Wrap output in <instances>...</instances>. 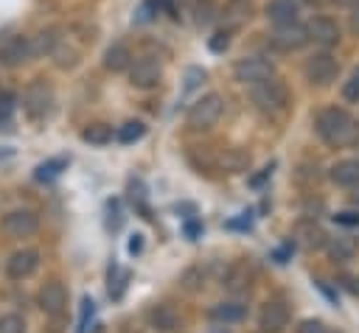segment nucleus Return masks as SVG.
Here are the masks:
<instances>
[{
	"mask_svg": "<svg viewBox=\"0 0 359 333\" xmlns=\"http://www.w3.org/2000/svg\"><path fill=\"white\" fill-rule=\"evenodd\" d=\"M317 132L331 146H356L359 143V120H353L345 109L328 106L317 115Z\"/></svg>",
	"mask_w": 359,
	"mask_h": 333,
	"instance_id": "nucleus-1",
	"label": "nucleus"
},
{
	"mask_svg": "<svg viewBox=\"0 0 359 333\" xmlns=\"http://www.w3.org/2000/svg\"><path fill=\"white\" fill-rule=\"evenodd\" d=\"M252 104L261 112H269V115L283 112L286 104H289V90H286V84L280 78L272 76V78H266L261 84H252Z\"/></svg>",
	"mask_w": 359,
	"mask_h": 333,
	"instance_id": "nucleus-2",
	"label": "nucleus"
},
{
	"mask_svg": "<svg viewBox=\"0 0 359 333\" xmlns=\"http://www.w3.org/2000/svg\"><path fill=\"white\" fill-rule=\"evenodd\" d=\"M222 112H224L222 95L208 92V95H202V98L188 109V126H194V129H210V126L222 118Z\"/></svg>",
	"mask_w": 359,
	"mask_h": 333,
	"instance_id": "nucleus-3",
	"label": "nucleus"
},
{
	"mask_svg": "<svg viewBox=\"0 0 359 333\" xmlns=\"http://www.w3.org/2000/svg\"><path fill=\"white\" fill-rule=\"evenodd\" d=\"M22 106H25L28 118H34V120L48 118L53 109V90L45 81H31L25 95H22Z\"/></svg>",
	"mask_w": 359,
	"mask_h": 333,
	"instance_id": "nucleus-4",
	"label": "nucleus"
},
{
	"mask_svg": "<svg viewBox=\"0 0 359 333\" xmlns=\"http://www.w3.org/2000/svg\"><path fill=\"white\" fill-rule=\"evenodd\" d=\"M272 62L264 59V56H247V59H238L236 67H233V76L241 81V84H261L266 78H272Z\"/></svg>",
	"mask_w": 359,
	"mask_h": 333,
	"instance_id": "nucleus-5",
	"label": "nucleus"
},
{
	"mask_svg": "<svg viewBox=\"0 0 359 333\" xmlns=\"http://www.w3.org/2000/svg\"><path fill=\"white\" fill-rule=\"evenodd\" d=\"M303 73H306V78H309L311 84H331V81L337 78V73H339V62H337L331 53H314V56L306 62Z\"/></svg>",
	"mask_w": 359,
	"mask_h": 333,
	"instance_id": "nucleus-6",
	"label": "nucleus"
},
{
	"mask_svg": "<svg viewBox=\"0 0 359 333\" xmlns=\"http://www.w3.org/2000/svg\"><path fill=\"white\" fill-rule=\"evenodd\" d=\"M160 76H163V67H160V62L151 59V56H143V59H137L135 64H129V84L137 87V90L154 87V84L160 81Z\"/></svg>",
	"mask_w": 359,
	"mask_h": 333,
	"instance_id": "nucleus-7",
	"label": "nucleus"
},
{
	"mask_svg": "<svg viewBox=\"0 0 359 333\" xmlns=\"http://www.w3.org/2000/svg\"><path fill=\"white\" fill-rule=\"evenodd\" d=\"M39 229V215L34 210H11L3 218V232L11 238H28Z\"/></svg>",
	"mask_w": 359,
	"mask_h": 333,
	"instance_id": "nucleus-8",
	"label": "nucleus"
},
{
	"mask_svg": "<svg viewBox=\"0 0 359 333\" xmlns=\"http://www.w3.org/2000/svg\"><path fill=\"white\" fill-rule=\"evenodd\" d=\"M34 56V48L25 36H6L0 42V64L3 67H20Z\"/></svg>",
	"mask_w": 359,
	"mask_h": 333,
	"instance_id": "nucleus-9",
	"label": "nucleus"
},
{
	"mask_svg": "<svg viewBox=\"0 0 359 333\" xmlns=\"http://www.w3.org/2000/svg\"><path fill=\"white\" fill-rule=\"evenodd\" d=\"M306 42H309V28L300 25V22H283V25H278L275 34H272V45H275L278 50H297V48H303Z\"/></svg>",
	"mask_w": 359,
	"mask_h": 333,
	"instance_id": "nucleus-10",
	"label": "nucleus"
},
{
	"mask_svg": "<svg viewBox=\"0 0 359 333\" xmlns=\"http://www.w3.org/2000/svg\"><path fill=\"white\" fill-rule=\"evenodd\" d=\"M36 266H39V252L36 249H20L6 260V274L11 280H25L36 271Z\"/></svg>",
	"mask_w": 359,
	"mask_h": 333,
	"instance_id": "nucleus-11",
	"label": "nucleus"
},
{
	"mask_svg": "<svg viewBox=\"0 0 359 333\" xmlns=\"http://www.w3.org/2000/svg\"><path fill=\"white\" fill-rule=\"evenodd\" d=\"M39 308L45 311V313H50V316H59V313H65V308H67V288L62 285V283H56V280H50V283H45L42 288H39Z\"/></svg>",
	"mask_w": 359,
	"mask_h": 333,
	"instance_id": "nucleus-12",
	"label": "nucleus"
},
{
	"mask_svg": "<svg viewBox=\"0 0 359 333\" xmlns=\"http://www.w3.org/2000/svg\"><path fill=\"white\" fill-rule=\"evenodd\" d=\"M289 325V308L283 302H266L258 313V327L264 333H280Z\"/></svg>",
	"mask_w": 359,
	"mask_h": 333,
	"instance_id": "nucleus-13",
	"label": "nucleus"
},
{
	"mask_svg": "<svg viewBox=\"0 0 359 333\" xmlns=\"http://www.w3.org/2000/svg\"><path fill=\"white\" fill-rule=\"evenodd\" d=\"M306 28H309V39H314L323 48H331V45L339 42V25L328 17H314Z\"/></svg>",
	"mask_w": 359,
	"mask_h": 333,
	"instance_id": "nucleus-14",
	"label": "nucleus"
},
{
	"mask_svg": "<svg viewBox=\"0 0 359 333\" xmlns=\"http://www.w3.org/2000/svg\"><path fill=\"white\" fill-rule=\"evenodd\" d=\"M294 238H297L306 249H325V243H328L325 229H323V227H317L311 218H306V221H300V224H297Z\"/></svg>",
	"mask_w": 359,
	"mask_h": 333,
	"instance_id": "nucleus-15",
	"label": "nucleus"
},
{
	"mask_svg": "<svg viewBox=\"0 0 359 333\" xmlns=\"http://www.w3.org/2000/svg\"><path fill=\"white\" fill-rule=\"evenodd\" d=\"M297 11H300V0H269V3H266V17H269L275 25L294 22Z\"/></svg>",
	"mask_w": 359,
	"mask_h": 333,
	"instance_id": "nucleus-16",
	"label": "nucleus"
},
{
	"mask_svg": "<svg viewBox=\"0 0 359 333\" xmlns=\"http://www.w3.org/2000/svg\"><path fill=\"white\" fill-rule=\"evenodd\" d=\"M325 249H328L331 260L345 263V260H351V257L359 252V243H356V238H351V235H337V238H328Z\"/></svg>",
	"mask_w": 359,
	"mask_h": 333,
	"instance_id": "nucleus-17",
	"label": "nucleus"
},
{
	"mask_svg": "<svg viewBox=\"0 0 359 333\" xmlns=\"http://www.w3.org/2000/svg\"><path fill=\"white\" fill-rule=\"evenodd\" d=\"M149 322H151V327L160 330V333H171V330L180 327V316H177V311H174L171 305H154V308L149 311Z\"/></svg>",
	"mask_w": 359,
	"mask_h": 333,
	"instance_id": "nucleus-18",
	"label": "nucleus"
},
{
	"mask_svg": "<svg viewBox=\"0 0 359 333\" xmlns=\"http://www.w3.org/2000/svg\"><path fill=\"white\" fill-rule=\"evenodd\" d=\"M331 179L342 187H353L359 182V160H339L331 165Z\"/></svg>",
	"mask_w": 359,
	"mask_h": 333,
	"instance_id": "nucleus-19",
	"label": "nucleus"
},
{
	"mask_svg": "<svg viewBox=\"0 0 359 333\" xmlns=\"http://www.w3.org/2000/svg\"><path fill=\"white\" fill-rule=\"evenodd\" d=\"M129 64H132V50H129L123 42H115V45L107 48V53H104V67H107V70L121 73V70H126Z\"/></svg>",
	"mask_w": 359,
	"mask_h": 333,
	"instance_id": "nucleus-20",
	"label": "nucleus"
},
{
	"mask_svg": "<svg viewBox=\"0 0 359 333\" xmlns=\"http://www.w3.org/2000/svg\"><path fill=\"white\" fill-rule=\"evenodd\" d=\"M247 316V308L241 305V302H219V305H213L210 308V319H216V322H241Z\"/></svg>",
	"mask_w": 359,
	"mask_h": 333,
	"instance_id": "nucleus-21",
	"label": "nucleus"
},
{
	"mask_svg": "<svg viewBox=\"0 0 359 333\" xmlns=\"http://www.w3.org/2000/svg\"><path fill=\"white\" fill-rule=\"evenodd\" d=\"M224 288L227 291H247L250 288V271H247V266H233V269H227V274H224Z\"/></svg>",
	"mask_w": 359,
	"mask_h": 333,
	"instance_id": "nucleus-22",
	"label": "nucleus"
},
{
	"mask_svg": "<svg viewBox=\"0 0 359 333\" xmlns=\"http://www.w3.org/2000/svg\"><path fill=\"white\" fill-rule=\"evenodd\" d=\"M81 140L90 143V146H107L112 140V129L107 123H90L84 132H81Z\"/></svg>",
	"mask_w": 359,
	"mask_h": 333,
	"instance_id": "nucleus-23",
	"label": "nucleus"
},
{
	"mask_svg": "<svg viewBox=\"0 0 359 333\" xmlns=\"http://www.w3.org/2000/svg\"><path fill=\"white\" fill-rule=\"evenodd\" d=\"M65 168H67V157H53V160L36 165V173H34V176H36L39 182H50V179H56Z\"/></svg>",
	"mask_w": 359,
	"mask_h": 333,
	"instance_id": "nucleus-24",
	"label": "nucleus"
},
{
	"mask_svg": "<svg viewBox=\"0 0 359 333\" xmlns=\"http://www.w3.org/2000/svg\"><path fill=\"white\" fill-rule=\"evenodd\" d=\"M59 31L56 28H48V31H39L36 34V39L31 42V48H34V53H50L59 42H62V36H56Z\"/></svg>",
	"mask_w": 359,
	"mask_h": 333,
	"instance_id": "nucleus-25",
	"label": "nucleus"
},
{
	"mask_svg": "<svg viewBox=\"0 0 359 333\" xmlns=\"http://www.w3.org/2000/svg\"><path fill=\"white\" fill-rule=\"evenodd\" d=\"M50 56H53V62H56V67H73L76 62H79V53L73 50V48H67L65 42H59L53 50H50Z\"/></svg>",
	"mask_w": 359,
	"mask_h": 333,
	"instance_id": "nucleus-26",
	"label": "nucleus"
},
{
	"mask_svg": "<svg viewBox=\"0 0 359 333\" xmlns=\"http://www.w3.org/2000/svg\"><path fill=\"white\" fill-rule=\"evenodd\" d=\"M182 288L185 291H191V294H196V291H202V285H205V271H202V266H191L185 274H182Z\"/></svg>",
	"mask_w": 359,
	"mask_h": 333,
	"instance_id": "nucleus-27",
	"label": "nucleus"
},
{
	"mask_svg": "<svg viewBox=\"0 0 359 333\" xmlns=\"http://www.w3.org/2000/svg\"><path fill=\"white\" fill-rule=\"evenodd\" d=\"M143 134H146V126H143L140 120H129V123H123V126L118 129V140L126 143V146L135 143V140H140Z\"/></svg>",
	"mask_w": 359,
	"mask_h": 333,
	"instance_id": "nucleus-28",
	"label": "nucleus"
},
{
	"mask_svg": "<svg viewBox=\"0 0 359 333\" xmlns=\"http://www.w3.org/2000/svg\"><path fill=\"white\" fill-rule=\"evenodd\" d=\"M194 14H196V22H199V25H210V22L219 17V6L210 3V0H202V3L194 6Z\"/></svg>",
	"mask_w": 359,
	"mask_h": 333,
	"instance_id": "nucleus-29",
	"label": "nucleus"
},
{
	"mask_svg": "<svg viewBox=\"0 0 359 333\" xmlns=\"http://www.w3.org/2000/svg\"><path fill=\"white\" fill-rule=\"evenodd\" d=\"M0 333H25V322H22V316H17V313H6V316H0Z\"/></svg>",
	"mask_w": 359,
	"mask_h": 333,
	"instance_id": "nucleus-30",
	"label": "nucleus"
},
{
	"mask_svg": "<svg viewBox=\"0 0 359 333\" xmlns=\"http://www.w3.org/2000/svg\"><path fill=\"white\" fill-rule=\"evenodd\" d=\"M205 81V70H199V67H188L185 70V84H182V92L188 95V92H194L199 84Z\"/></svg>",
	"mask_w": 359,
	"mask_h": 333,
	"instance_id": "nucleus-31",
	"label": "nucleus"
},
{
	"mask_svg": "<svg viewBox=\"0 0 359 333\" xmlns=\"http://www.w3.org/2000/svg\"><path fill=\"white\" fill-rule=\"evenodd\" d=\"M342 98L351 101V104H359V70H353L351 78L345 81V87H342Z\"/></svg>",
	"mask_w": 359,
	"mask_h": 333,
	"instance_id": "nucleus-32",
	"label": "nucleus"
},
{
	"mask_svg": "<svg viewBox=\"0 0 359 333\" xmlns=\"http://www.w3.org/2000/svg\"><path fill=\"white\" fill-rule=\"evenodd\" d=\"M11 112H14V95L11 92H0V129L11 120Z\"/></svg>",
	"mask_w": 359,
	"mask_h": 333,
	"instance_id": "nucleus-33",
	"label": "nucleus"
},
{
	"mask_svg": "<svg viewBox=\"0 0 359 333\" xmlns=\"http://www.w3.org/2000/svg\"><path fill=\"white\" fill-rule=\"evenodd\" d=\"M129 199H132L135 207H143V201H146V190H143V185H140L137 179L129 182ZM143 210H146V207H143Z\"/></svg>",
	"mask_w": 359,
	"mask_h": 333,
	"instance_id": "nucleus-34",
	"label": "nucleus"
},
{
	"mask_svg": "<svg viewBox=\"0 0 359 333\" xmlns=\"http://www.w3.org/2000/svg\"><path fill=\"white\" fill-rule=\"evenodd\" d=\"M126 280H129V271H121V269H118V280L109 277V297L118 299V297L123 294V288H126Z\"/></svg>",
	"mask_w": 359,
	"mask_h": 333,
	"instance_id": "nucleus-35",
	"label": "nucleus"
},
{
	"mask_svg": "<svg viewBox=\"0 0 359 333\" xmlns=\"http://www.w3.org/2000/svg\"><path fill=\"white\" fill-rule=\"evenodd\" d=\"M294 333H325V325L320 319H303V322H297Z\"/></svg>",
	"mask_w": 359,
	"mask_h": 333,
	"instance_id": "nucleus-36",
	"label": "nucleus"
},
{
	"mask_svg": "<svg viewBox=\"0 0 359 333\" xmlns=\"http://www.w3.org/2000/svg\"><path fill=\"white\" fill-rule=\"evenodd\" d=\"M227 45H230V34H227V31H216V34L210 36V50H213V53L227 50Z\"/></svg>",
	"mask_w": 359,
	"mask_h": 333,
	"instance_id": "nucleus-37",
	"label": "nucleus"
},
{
	"mask_svg": "<svg viewBox=\"0 0 359 333\" xmlns=\"http://www.w3.org/2000/svg\"><path fill=\"white\" fill-rule=\"evenodd\" d=\"M107 210H109V221H107V224H109L112 229H121V224H123V215H121V207H118V201H109V204H107Z\"/></svg>",
	"mask_w": 359,
	"mask_h": 333,
	"instance_id": "nucleus-38",
	"label": "nucleus"
},
{
	"mask_svg": "<svg viewBox=\"0 0 359 333\" xmlns=\"http://www.w3.org/2000/svg\"><path fill=\"white\" fill-rule=\"evenodd\" d=\"M339 283H342V288H345L351 297H356V299H359V274H345Z\"/></svg>",
	"mask_w": 359,
	"mask_h": 333,
	"instance_id": "nucleus-39",
	"label": "nucleus"
},
{
	"mask_svg": "<svg viewBox=\"0 0 359 333\" xmlns=\"http://www.w3.org/2000/svg\"><path fill=\"white\" fill-rule=\"evenodd\" d=\"M334 221H337V224H345V227H356V224H359V213L345 210V213H337Z\"/></svg>",
	"mask_w": 359,
	"mask_h": 333,
	"instance_id": "nucleus-40",
	"label": "nucleus"
},
{
	"mask_svg": "<svg viewBox=\"0 0 359 333\" xmlns=\"http://www.w3.org/2000/svg\"><path fill=\"white\" fill-rule=\"evenodd\" d=\"M87 316H93V299H81V322H79V333H87Z\"/></svg>",
	"mask_w": 359,
	"mask_h": 333,
	"instance_id": "nucleus-41",
	"label": "nucleus"
},
{
	"mask_svg": "<svg viewBox=\"0 0 359 333\" xmlns=\"http://www.w3.org/2000/svg\"><path fill=\"white\" fill-rule=\"evenodd\" d=\"M351 31L359 36V6H353V11H351Z\"/></svg>",
	"mask_w": 359,
	"mask_h": 333,
	"instance_id": "nucleus-42",
	"label": "nucleus"
},
{
	"mask_svg": "<svg viewBox=\"0 0 359 333\" xmlns=\"http://www.w3.org/2000/svg\"><path fill=\"white\" fill-rule=\"evenodd\" d=\"M140 246H143V241H140V235H135V238L129 241V252H140Z\"/></svg>",
	"mask_w": 359,
	"mask_h": 333,
	"instance_id": "nucleus-43",
	"label": "nucleus"
},
{
	"mask_svg": "<svg viewBox=\"0 0 359 333\" xmlns=\"http://www.w3.org/2000/svg\"><path fill=\"white\" fill-rule=\"evenodd\" d=\"M351 190H353V193H351V201H353V204H359V182H356Z\"/></svg>",
	"mask_w": 359,
	"mask_h": 333,
	"instance_id": "nucleus-44",
	"label": "nucleus"
},
{
	"mask_svg": "<svg viewBox=\"0 0 359 333\" xmlns=\"http://www.w3.org/2000/svg\"><path fill=\"white\" fill-rule=\"evenodd\" d=\"M337 3H339V6H351V8L359 6V0H337Z\"/></svg>",
	"mask_w": 359,
	"mask_h": 333,
	"instance_id": "nucleus-45",
	"label": "nucleus"
},
{
	"mask_svg": "<svg viewBox=\"0 0 359 333\" xmlns=\"http://www.w3.org/2000/svg\"><path fill=\"white\" fill-rule=\"evenodd\" d=\"M309 3H323V0H309Z\"/></svg>",
	"mask_w": 359,
	"mask_h": 333,
	"instance_id": "nucleus-46",
	"label": "nucleus"
},
{
	"mask_svg": "<svg viewBox=\"0 0 359 333\" xmlns=\"http://www.w3.org/2000/svg\"><path fill=\"white\" fill-rule=\"evenodd\" d=\"M224 333H227V330H224Z\"/></svg>",
	"mask_w": 359,
	"mask_h": 333,
	"instance_id": "nucleus-47",
	"label": "nucleus"
}]
</instances>
